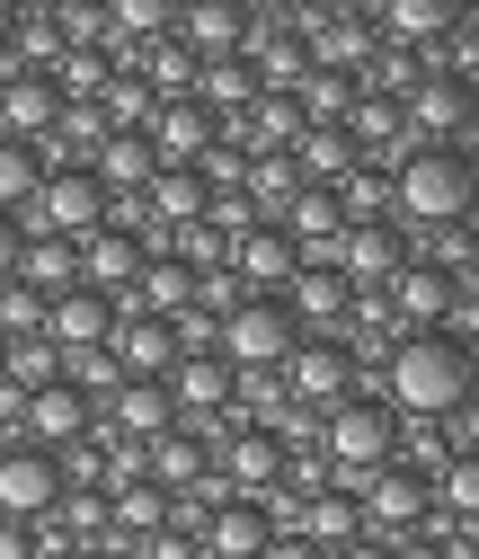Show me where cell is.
<instances>
[{
  "label": "cell",
  "mask_w": 479,
  "mask_h": 559,
  "mask_svg": "<svg viewBox=\"0 0 479 559\" xmlns=\"http://www.w3.org/2000/svg\"><path fill=\"white\" fill-rule=\"evenodd\" d=\"M382 382H391V417H453L470 400V356H462V337H399L391 356H382Z\"/></svg>",
  "instance_id": "obj_1"
},
{
  "label": "cell",
  "mask_w": 479,
  "mask_h": 559,
  "mask_svg": "<svg viewBox=\"0 0 479 559\" xmlns=\"http://www.w3.org/2000/svg\"><path fill=\"white\" fill-rule=\"evenodd\" d=\"M320 453H328V462H320V471H328V488H347V498H356L373 471H391V462H399V417H391L382 400H337V408H328Z\"/></svg>",
  "instance_id": "obj_2"
},
{
  "label": "cell",
  "mask_w": 479,
  "mask_h": 559,
  "mask_svg": "<svg viewBox=\"0 0 479 559\" xmlns=\"http://www.w3.org/2000/svg\"><path fill=\"white\" fill-rule=\"evenodd\" d=\"M391 214L408 231H444L470 214V160L462 152H399L391 160Z\"/></svg>",
  "instance_id": "obj_3"
},
{
  "label": "cell",
  "mask_w": 479,
  "mask_h": 559,
  "mask_svg": "<svg viewBox=\"0 0 479 559\" xmlns=\"http://www.w3.org/2000/svg\"><path fill=\"white\" fill-rule=\"evenodd\" d=\"M89 231H107V187L89 178V169H62V178H45L36 187V204L19 214V240H89Z\"/></svg>",
  "instance_id": "obj_4"
},
{
  "label": "cell",
  "mask_w": 479,
  "mask_h": 559,
  "mask_svg": "<svg viewBox=\"0 0 479 559\" xmlns=\"http://www.w3.org/2000/svg\"><path fill=\"white\" fill-rule=\"evenodd\" d=\"M294 346H302V329L285 320V302H258V294L214 329V356H223L231 373H285Z\"/></svg>",
  "instance_id": "obj_5"
},
{
  "label": "cell",
  "mask_w": 479,
  "mask_h": 559,
  "mask_svg": "<svg viewBox=\"0 0 479 559\" xmlns=\"http://www.w3.org/2000/svg\"><path fill=\"white\" fill-rule=\"evenodd\" d=\"M399 133H408V152H453L470 133V90L427 62V72L408 81V98H399Z\"/></svg>",
  "instance_id": "obj_6"
},
{
  "label": "cell",
  "mask_w": 479,
  "mask_h": 559,
  "mask_svg": "<svg viewBox=\"0 0 479 559\" xmlns=\"http://www.w3.org/2000/svg\"><path fill=\"white\" fill-rule=\"evenodd\" d=\"M356 515H364V542H418L427 533V515H435V488L418 479V471H373L364 488H356Z\"/></svg>",
  "instance_id": "obj_7"
},
{
  "label": "cell",
  "mask_w": 479,
  "mask_h": 559,
  "mask_svg": "<svg viewBox=\"0 0 479 559\" xmlns=\"http://www.w3.org/2000/svg\"><path fill=\"white\" fill-rule=\"evenodd\" d=\"M276 382H285V400H302V408H337V400H356V346H347V337H302Z\"/></svg>",
  "instance_id": "obj_8"
},
{
  "label": "cell",
  "mask_w": 479,
  "mask_h": 559,
  "mask_svg": "<svg viewBox=\"0 0 479 559\" xmlns=\"http://www.w3.org/2000/svg\"><path fill=\"white\" fill-rule=\"evenodd\" d=\"M399 266H408L399 223H347V231H337V249H328V275H337L347 294H382Z\"/></svg>",
  "instance_id": "obj_9"
},
{
  "label": "cell",
  "mask_w": 479,
  "mask_h": 559,
  "mask_svg": "<svg viewBox=\"0 0 479 559\" xmlns=\"http://www.w3.org/2000/svg\"><path fill=\"white\" fill-rule=\"evenodd\" d=\"M231 365L223 356H178L169 373H160V391H169V408H178V427H223V408H231Z\"/></svg>",
  "instance_id": "obj_10"
},
{
  "label": "cell",
  "mask_w": 479,
  "mask_h": 559,
  "mask_svg": "<svg viewBox=\"0 0 479 559\" xmlns=\"http://www.w3.org/2000/svg\"><path fill=\"white\" fill-rule=\"evenodd\" d=\"M19 427H27L36 453H72V444L98 436V408H89L72 382H45V391H27V417H19Z\"/></svg>",
  "instance_id": "obj_11"
},
{
  "label": "cell",
  "mask_w": 479,
  "mask_h": 559,
  "mask_svg": "<svg viewBox=\"0 0 479 559\" xmlns=\"http://www.w3.org/2000/svg\"><path fill=\"white\" fill-rule=\"evenodd\" d=\"M302 275V249L276 231V223H249L231 240V285H258V302H285V285Z\"/></svg>",
  "instance_id": "obj_12"
},
{
  "label": "cell",
  "mask_w": 479,
  "mask_h": 559,
  "mask_svg": "<svg viewBox=\"0 0 479 559\" xmlns=\"http://www.w3.org/2000/svg\"><path fill=\"white\" fill-rule=\"evenodd\" d=\"M53 498H62L53 453H36V444H10V453H0V515H10V524H45Z\"/></svg>",
  "instance_id": "obj_13"
},
{
  "label": "cell",
  "mask_w": 479,
  "mask_h": 559,
  "mask_svg": "<svg viewBox=\"0 0 479 559\" xmlns=\"http://www.w3.org/2000/svg\"><path fill=\"white\" fill-rule=\"evenodd\" d=\"M214 453H223V471H214L223 488H249V498L285 488V436H276V427H231Z\"/></svg>",
  "instance_id": "obj_14"
},
{
  "label": "cell",
  "mask_w": 479,
  "mask_h": 559,
  "mask_svg": "<svg viewBox=\"0 0 479 559\" xmlns=\"http://www.w3.org/2000/svg\"><path fill=\"white\" fill-rule=\"evenodd\" d=\"M107 329H116V302L89 294V285L45 302V346H53V356H89V346H107Z\"/></svg>",
  "instance_id": "obj_15"
},
{
  "label": "cell",
  "mask_w": 479,
  "mask_h": 559,
  "mask_svg": "<svg viewBox=\"0 0 479 559\" xmlns=\"http://www.w3.org/2000/svg\"><path fill=\"white\" fill-rule=\"evenodd\" d=\"M178 53H195V62H231V53H249V10L240 0H195V10H178Z\"/></svg>",
  "instance_id": "obj_16"
},
{
  "label": "cell",
  "mask_w": 479,
  "mask_h": 559,
  "mask_svg": "<svg viewBox=\"0 0 479 559\" xmlns=\"http://www.w3.org/2000/svg\"><path fill=\"white\" fill-rule=\"evenodd\" d=\"M143 143H152V160H160V169H195L204 152H214V116H204L195 98H169V107L143 124Z\"/></svg>",
  "instance_id": "obj_17"
},
{
  "label": "cell",
  "mask_w": 479,
  "mask_h": 559,
  "mask_svg": "<svg viewBox=\"0 0 479 559\" xmlns=\"http://www.w3.org/2000/svg\"><path fill=\"white\" fill-rule=\"evenodd\" d=\"M53 116H62V98H53V81L45 72H19V81H0V143H45L53 133Z\"/></svg>",
  "instance_id": "obj_18"
},
{
  "label": "cell",
  "mask_w": 479,
  "mask_h": 559,
  "mask_svg": "<svg viewBox=\"0 0 479 559\" xmlns=\"http://www.w3.org/2000/svg\"><path fill=\"white\" fill-rule=\"evenodd\" d=\"M98 427H107L116 444H133V453H143L152 436H169V427H178V408H169V391H160V382H124V391L107 400V417H98Z\"/></svg>",
  "instance_id": "obj_19"
},
{
  "label": "cell",
  "mask_w": 479,
  "mask_h": 559,
  "mask_svg": "<svg viewBox=\"0 0 479 559\" xmlns=\"http://www.w3.org/2000/svg\"><path fill=\"white\" fill-rule=\"evenodd\" d=\"M258 550H266V515L249 498H223L195 524V559H258Z\"/></svg>",
  "instance_id": "obj_20"
},
{
  "label": "cell",
  "mask_w": 479,
  "mask_h": 559,
  "mask_svg": "<svg viewBox=\"0 0 479 559\" xmlns=\"http://www.w3.org/2000/svg\"><path fill=\"white\" fill-rule=\"evenodd\" d=\"M143 258H152V249L133 240V231H89V240H81V285L116 302V294L133 285V275H143Z\"/></svg>",
  "instance_id": "obj_21"
},
{
  "label": "cell",
  "mask_w": 479,
  "mask_h": 559,
  "mask_svg": "<svg viewBox=\"0 0 479 559\" xmlns=\"http://www.w3.org/2000/svg\"><path fill=\"white\" fill-rule=\"evenodd\" d=\"M285 320H294V329H347V320H356V294L337 285L328 266H302L294 285H285Z\"/></svg>",
  "instance_id": "obj_22"
},
{
  "label": "cell",
  "mask_w": 479,
  "mask_h": 559,
  "mask_svg": "<svg viewBox=\"0 0 479 559\" xmlns=\"http://www.w3.org/2000/svg\"><path fill=\"white\" fill-rule=\"evenodd\" d=\"M10 285H27L36 302L72 294V285H81V249H72V240H19V275H10Z\"/></svg>",
  "instance_id": "obj_23"
},
{
  "label": "cell",
  "mask_w": 479,
  "mask_h": 559,
  "mask_svg": "<svg viewBox=\"0 0 479 559\" xmlns=\"http://www.w3.org/2000/svg\"><path fill=\"white\" fill-rule=\"evenodd\" d=\"M89 178H98L107 195H143V187L160 178V160H152V143H143V133H107V143H98V160H89Z\"/></svg>",
  "instance_id": "obj_24"
},
{
  "label": "cell",
  "mask_w": 479,
  "mask_h": 559,
  "mask_svg": "<svg viewBox=\"0 0 479 559\" xmlns=\"http://www.w3.org/2000/svg\"><path fill=\"white\" fill-rule=\"evenodd\" d=\"M195 107H204V116H231V124H240V116L258 107V72H249L240 53H231V62H195Z\"/></svg>",
  "instance_id": "obj_25"
},
{
  "label": "cell",
  "mask_w": 479,
  "mask_h": 559,
  "mask_svg": "<svg viewBox=\"0 0 479 559\" xmlns=\"http://www.w3.org/2000/svg\"><path fill=\"white\" fill-rule=\"evenodd\" d=\"M294 533H302L311 550H347V542L364 533V515H356V498H347V488H320V498H302Z\"/></svg>",
  "instance_id": "obj_26"
},
{
  "label": "cell",
  "mask_w": 479,
  "mask_h": 559,
  "mask_svg": "<svg viewBox=\"0 0 479 559\" xmlns=\"http://www.w3.org/2000/svg\"><path fill=\"white\" fill-rule=\"evenodd\" d=\"M143 214H152V231H195V223H204V187H195V169H160V178L143 187Z\"/></svg>",
  "instance_id": "obj_27"
},
{
  "label": "cell",
  "mask_w": 479,
  "mask_h": 559,
  "mask_svg": "<svg viewBox=\"0 0 479 559\" xmlns=\"http://www.w3.org/2000/svg\"><path fill=\"white\" fill-rule=\"evenodd\" d=\"M169 524V498L152 479H124V488H107V533H124V542H152Z\"/></svg>",
  "instance_id": "obj_28"
},
{
  "label": "cell",
  "mask_w": 479,
  "mask_h": 559,
  "mask_svg": "<svg viewBox=\"0 0 479 559\" xmlns=\"http://www.w3.org/2000/svg\"><path fill=\"white\" fill-rule=\"evenodd\" d=\"M0 382L10 391H45V382H62V356L45 337H19V346H0Z\"/></svg>",
  "instance_id": "obj_29"
},
{
  "label": "cell",
  "mask_w": 479,
  "mask_h": 559,
  "mask_svg": "<svg viewBox=\"0 0 479 559\" xmlns=\"http://www.w3.org/2000/svg\"><path fill=\"white\" fill-rule=\"evenodd\" d=\"M36 187H45V169H36V152L27 143H0V214H27V204H36Z\"/></svg>",
  "instance_id": "obj_30"
},
{
  "label": "cell",
  "mask_w": 479,
  "mask_h": 559,
  "mask_svg": "<svg viewBox=\"0 0 479 559\" xmlns=\"http://www.w3.org/2000/svg\"><path fill=\"white\" fill-rule=\"evenodd\" d=\"M453 19H462L453 0H391V36H399V45H435Z\"/></svg>",
  "instance_id": "obj_31"
},
{
  "label": "cell",
  "mask_w": 479,
  "mask_h": 559,
  "mask_svg": "<svg viewBox=\"0 0 479 559\" xmlns=\"http://www.w3.org/2000/svg\"><path fill=\"white\" fill-rule=\"evenodd\" d=\"M178 27V10H169V0H116V10H107V36H169Z\"/></svg>",
  "instance_id": "obj_32"
},
{
  "label": "cell",
  "mask_w": 479,
  "mask_h": 559,
  "mask_svg": "<svg viewBox=\"0 0 479 559\" xmlns=\"http://www.w3.org/2000/svg\"><path fill=\"white\" fill-rule=\"evenodd\" d=\"M19 337H45V302L27 285H0V346H19Z\"/></svg>",
  "instance_id": "obj_33"
},
{
  "label": "cell",
  "mask_w": 479,
  "mask_h": 559,
  "mask_svg": "<svg viewBox=\"0 0 479 559\" xmlns=\"http://www.w3.org/2000/svg\"><path fill=\"white\" fill-rule=\"evenodd\" d=\"M258 559H320V550H311L302 533H266V550H258Z\"/></svg>",
  "instance_id": "obj_34"
},
{
  "label": "cell",
  "mask_w": 479,
  "mask_h": 559,
  "mask_svg": "<svg viewBox=\"0 0 479 559\" xmlns=\"http://www.w3.org/2000/svg\"><path fill=\"white\" fill-rule=\"evenodd\" d=\"M10 275H19V223L0 214V285H10Z\"/></svg>",
  "instance_id": "obj_35"
},
{
  "label": "cell",
  "mask_w": 479,
  "mask_h": 559,
  "mask_svg": "<svg viewBox=\"0 0 479 559\" xmlns=\"http://www.w3.org/2000/svg\"><path fill=\"white\" fill-rule=\"evenodd\" d=\"M0 559H27V524H10V515H0Z\"/></svg>",
  "instance_id": "obj_36"
},
{
  "label": "cell",
  "mask_w": 479,
  "mask_h": 559,
  "mask_svg": "<svg viewBox=\"0 0 479 559\" xmlns=\"http://www.w3.org/2000/svg\"><path fill=\"white\" fill-rule=\"evenodd\" d=\"M0 36H10V10H0Z\"/></svg>",
  "instance_id": "obj_37"
},
{
  "label": "cell",
  "mask_w": 479,
  "mask_h": 559,
  "mask_svg": "<svg viewBox=\"0 0 479 559\" xmlns=\"http://www.w3.org/2000/svg\"><path fill=\"white\" fill-rule=\"evenodd\" d=\"M72 559H89V550H72Z\"/></svg>",
  "instance_id": "obj_38"
}]
</instances>
